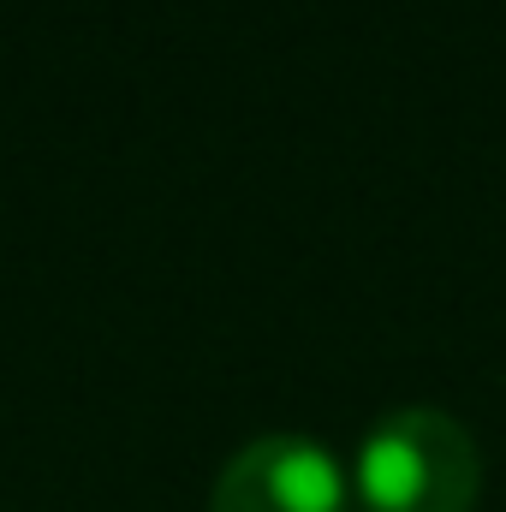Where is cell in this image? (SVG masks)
Instances as JSON below:
<instances>
[{
  "label": "cell",
  "mask_w": 506,
  "mask_h": 512,
  "mask_svg": "<svg viewBox=\"0 0 506 512\" xmlns=\"http://www.w3.org/2000/svg\"><path fill=\"white\" fill-rule=\"evenodd\" d=\"M346 495V471L316 435L274 429L221 465L209 512H346Z\"/></svg>",
  "instance_id": "2"
},
{
  "label": "cell",
  "mask_w": 506,
  "mask_h": 512,
  "mask_svg": "<svg viewBox=\"0 0 506 512\" xmlns=\"http://www.w3.org/2000/svg\"><path fill=\"white\" fill-rule=\"evenodd\" d=\"M483 489V453L477 435L441 411V405H399L370 423L352 495L364 512H471Z\"/></svg>",
  "instance_id": "1"
}]
</instances>
